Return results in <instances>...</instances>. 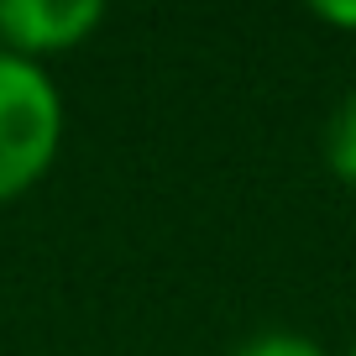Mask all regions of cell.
I'll return each mask as SVG.
<instances>
[{
    "label": "cell",
    "mask_w": 356,
    "mask_h": 356,
    "mask_svg": "<svg viewBox=\"0 0 356 356\" xmlns=\"http://www.w3.org/2000/svg\"><path fill=\"white\" fill-rule=\"evenodd\" d=\"M325 163H330V173L341 178V184L356 189V89L330 111V121H325Z\"/></svg>",
    "instance_id": "obj_3"
},
{
    "label": "cell",
    "mask_w": 356,
    "mask_h": 356,
    "mask_svg": "<svg viewBox=\"0 0 356 356\" xmlns=\"http://www.w3.org/2000/svg\"><path fill=\"white\" fill-rule=\"evenodd\" d=\"M346 356H356V346H351V351H346Z\"/></svg>",
    "instance_id": "obj_6"
},
{
    "label": "cell",
    "mask_w": 356,
    "mask_h": 356,
    "mask_svg": "<svg viewBox=\"0 0 356 356\" xmlns=\"http://www.w3.org/2000/svg\"><path fill=\"white\" fill-rule=\"evenodd\" d=\"M100 22H105L100 0H0V47L42 63L53 53L89 42V32Z\"/></svg>",
    "instance_id": "obj_2"
},
{
    "label": "cell",
    "mask_w": 356,
    "mask_h": 356,
    "mask_svg": "<svg viewBox=\"0 0 356 356\" xmlns=\"http://www.w3.org/2000/svg\"><path fill=\"white\" fill-rule=\"evenodd\" d=\"M231 356H335V351H325L320 341H309V335H299V330H257L252 341H241Z\"/></svg>",
    "instance_id": "obj_4"
},
{
    "label": "cell",
    "mask_w": 356,
    "mask_h": 356,
    "mask_svg": "<svg viewBox=\"0 0 356 356\" xmlns=\"http://www.w3.org/2000/svg\"><path fill=\"white\" fill-rule=\"evenodd\" d=\"M314 22L356 32V0H320V6H314Z\"/></svg>",
    "instance_id": "obj_5"
},
{
    "label": "cell",
    "mask_w": 356,
    "mask_h": 356,
    "mask_svg": "<svg viewBox=\"0 0 356 356\" xmlns=\"http://www.w3.org/2000/svg\"><path fill=\"white\" fill-rule=\"evenodd\" d=\"M63 147V95L42 63L0 47V204L42 184Z\"/></svg>",
    "instance_id": "obj_1"
}]
</instances>
